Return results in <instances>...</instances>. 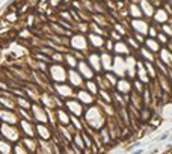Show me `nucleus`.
<instances>
[{"label": "nucleus", "mask_w": 172, "mask_h": 154, "mask_svg": "<svg viewBox=\"0 0 172 154\" xmlns=\"http://www.w3.org/2000/svg\"><path fill=\"white\" fill-rule=\"evenodd\" d=\"M77 67H79V74L80 76H83V80H92V77L95 76V72H94V70L89 67V63L85 60H81V62H79L77 63Z\"/></svg>", "instance_id": "nucleus-1"}, {"label": "nucleus", "mask_w": 172, "mask_h": 154, "mask_svg": "<svg viewBox=\"0 0 172 154\" xmlns=\"http://www.w3.org/2000/svg\"><path fill=\"white\" fill-rule=\"evenodd\" d=\"M68 80H70V86H72V88H79L80 85H83L85 83V80H83V77H81L79 72L72 68V70H70L68 71Z\"/></svg>", "instance_id": "nucleus-2"}, {"label": "nucleus", "mask_w": 172, "mask_h": 154, "mask_svg": "<svg viewBox=\"0 0 172 154\" xmlns=\"http://www.w3.org/2000/svg\"><path fill=\"white\" fill-rule=\"evenodd\" d=\"M116 89L119 91V92H130V89H133L131 86V82L127 79V77H119L116 82Z\"/></svg>", "instance_id": "nucleus-3"}, {"label": "nucleus", "mask_w": 172, "mask_h": 154, "mask_svg": "<svg viewBox=\"0 0 172 154\" xmlns=\"http://www.w3.org/2000/svg\"><path fill=\"white\" fill-rule=\"evenodd\" d=\"M83 86H85L83 89H86L91 95H97V94H98V91H100L98 86H97V83H95L94 80H85Z\"/></svg>", "instance_id": "nucleus-4"}, {"label": "nucleus", "mask_w": 172, "mask_h": 154, "mask_svg": "<svg viewBox=\"0 0 172 154\" xmlns=\"http://www.w3.org/2000/svg\"><path fill=\"white\" fill-rule=\"evenodd\" d=\"M168 138H171V133H169V131H166V133H163V134L160 136V138H159V141H160V142H163V141H166Z\"/></svg>", "instance_id": "nucleus-5"}, {"label": "nucleus", "mask_w": 172, "mask_h": 154, "mask_svg": "<svg viewBox=\"0 0 172 154\" xmlns=\"http://www.w3.org/2000/svg\"><path fill=\"white\" fill-rule=\"evenodd\" d=\"M139 145H140L139 142H133V143H130V145H128V150L131 151L133 148H136V147H139Z\"/></svg>", "instance_id": "nucleus-6"}, {"label": "nucleus", "mask_w": 172, "mask_h": 154, "mask_svg": "<svg viewBox=\"0 0 172 154\" xmlns=\"http://www.w3.org/2000/svg\"><path fill=\"white\" fill-rule=\"evenodd\" d=\"M142 153H143V150H138V151H133L130 154H142Z\"/></svg>", "instance_id": "nucleus-7"}]
</instances>
